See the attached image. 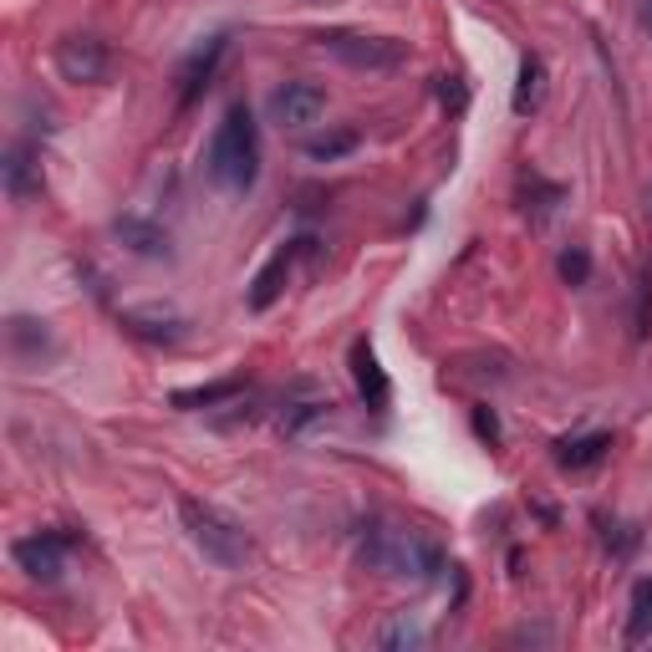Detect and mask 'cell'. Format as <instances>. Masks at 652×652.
<instances>
[{"mask_svg":"<svg viewBox=\"0 0 652 652\" xmlns=\"http://www.w3.org/2000/svg\"><path fill=\"white\" fill-rule=\"evenodd\" d=\"M556 270H561V280H566V286H586V276H592V255L581 250V245H571V250H561Z\"/></svg>","mask_w":652,"mask_h":652,"instance_id":"20","label":"cell"},{"mask_svg":"<svg viewBox=\"0 0 652 652\" xmlns=\"http://www.w3.org/2000/svg\"><path fill=\"white\" fill-rule=\"evenodd\" d=\"M122 326H134L138 337H148V342H179L184 337V316L179 312H158V306L122 312Z\"/></svg>","mask_w":652,"mask_h":652,"instance_id":"13","label":"cell"},{"mask_svg":"<svg viewBox=\"0 0 652 652\" xmlns=\"http://www.w3.org/2000/svg\"><path fill=\"white\" fill-rule=\"evenodd\" d=\"M652 622V581H638V592H632V638H642Z\"/></svg>","mask_w":652,"mask_h":652,"instance_id":"22","label":"cell"},{"mask_svg":"<svg viewBox=\"0 0 652 652\" xmlns=\"http://www.w3.org/2000/svg\"><path fill=\"white\" fill-rule=\"evenodd\" d=\"M312 240H290L280 245L276 255H270L266 266H260V276L250 280V312H270V306L286 296V280H290V266H296V255L306 250Z\"/></svg>","mask_w":652,"mask_h":652,"instance_id":"9","label":"cell"},{"mask_svg":"<svg viewBox=\"0 0 652 652\" xmlns=\"http://www.w3.org/2000/svg\"><path fill=\"white\" fill-rule=\"evenodd\" d=\"M612 448V434H581V438H561L556 444V464L561 470H586V464H596Z\"/></svg>","mask_w":652,"mask_h":652,"instance_id":"16","label":"cell"},{"mask_svg":"<svg viewBox=\"0 0 652 652\" xmlns=\"http://www.w3.org/2000/svg\"><path fill=\"white\" fill-rule=\"evenodd\" d=\"M6 194H11L16 205H26L31 194H41V164L31 158V144H16L6 154Z\"/></svg>","mask_w":652,"mask_h":652,"instance_id":"12","label":"cell"},{"mask_svg":"<svg viewBox=\"0 0 652 652\" xmlns=\"http://www.w3.org/2000/svg\"><path fill=\"white\" fill-rule=\"evenodd\" d=\"M118 235L134 245L138 255H169V230H158V225H144V219H118Z\"/></svg>","mask_w":652,"mask_h":652,"instance_id":"18","label":"cell"},{"mask_svg":"<svg viewBox=\"0 0 652 652\" xmlns=\"http://www.w3.org/2000/svg\"><path fill=\"white\" fill-rule=\"evenodd\" d=\"M205 169L225 194H245L255 184V174H260V134H255V118L245 102H235L219 118L215 138H209V154H205Z\"/></svg>","mask_w":652,"mask_h":652,"instance_id":"1","label":"cell"},{"mask_svg":"<svg viewBox=\"0 0 652 652\" xmlns=\"http://www.w3.org/2000/svg\"><path fill=\"white\" fill-rule=\"evenodd\" d=\"M428 642V632H423V622L413 612H393L377 628V648H387V652H408V648H423Z\"/></svg>","mask_w":652,"mask_h":652,"instance_id":"15","label":"cell"},{"mask_svg":"<svg viewBox=\"0 0 652 652\" xmlns=\"http://www.w3.org/2000/svg\"><path fill=\"white\" fill-rule=\"evenodd\" d=\"M438 102H444L448 112H464V108H470V92H464L460 77H438Z\"/></svg>","mask_w":652,"mask_h":652,"instance_id":"23","label":"cell"},{"mask_svg":"<svg viewBox=\"0 0 652 652\" xmlns=\"http://www.w3.org/2000/svg\"><path fill=\"white\" fill-rule=\"evenodd\" d=\"M638 21H642V31L652 37V0H638Z\"/></svg>","mask_w":652,"mask_h":652,"instance_id":"25","label":"cell"},{"mask_svg":"<svg viewBox=\"0 0 652 652\" xmlns=\"http://www.w3.org/2000/svg\"><path fill=\"white\" fill-rule=\"evenodd\" d=\"M179 520H184V531H189L194 551L205 561H215V566H225V571L250 561V535H245V525L235 515L205 505V500H179Z\"/></svg>","mask_w":652,"mask_h":652,"instance_id":"3","label":"cell"},{"mask_svg":"<svg viewBox=\"0 0 652 652\" xmlns=\"http://www.w3.org/2000/svg\"><path fill=\"white\" fill-rule=\"evenodd\" d=\"M357 556L373 571H383V576H413V581L434 576L438 561H444L438 545L423 531H408V525H367Z\"/></svg>","mask_w":652,"mask_h":652,"instance_id":"2","label":"cell"},{"mask_svg":"<svg viewBox=\"0 0 652 652\" xmlns=\"http://www.w3.org/2000/svg\"><path fill=\"white\" fill-rule=\"evenodd\" d=\"M474 434H480V438H490V444H495V438H500V423H495V413H474Z\"/></svg>","mask_w":652,"mask_h":652,"instance_id":"24","label":"cell"},{"mask_svg":"<svg viewBox=\"0 0 652 652\" xmlns=\"http://www.w3.org/2000/svg\"><path fill=\"white\" fill-rule=\"evenodd\" d=\"M57 72L77 87H92L108 77V47L97 37H67L57 41Z\"/></svg>","mask_w":652,"mask_h":652,"instance_id":"6","label":"cell"},{"mask_svg":"<svg viewBox=\"0 0 652 652\" xmlns=\"http://www.w3.org/2000/svg\"><path fill=\"white\" fill-rule=\"evenodd\" d=\"M326 413V403H290L286 413H280V434H302L306 423H316Z\"/></svg>","mask_w":652,"mask_h":652,"instance_id":"21","label":"cell"},{"mask_svg":"<svg viewBox=\"0 0 652 652\" xmlns=\"http://www.w3.org/2000/svg\"><path fill=\"white\" fill-rule=\"evenodd\" d=\"M541 102H545V61L541 57H525V61H520V82H515L510 108H515L520 118H531V112H541Z\"/></svg>","mask_w":652,"mask_h":652,"instance_id":"14","label":"cell"},{"mask_svg":"<svg viewBox=\"0 0 652 652\" xmlns=\"http://www.w3.org/2000/svg\"><path fill=\"white\" fill-rule=\"evenodd\" d=\"M16 566L26 571L31 581H41V586H57L61 571H67V541L51 531H37V535H21V541L11 545Z\"/></svg>","mask_w":652,"mask_h":652,"instance_id":"5","label":"cell"},{"mask_svg":"<svg viewBox=\"0 0 652 652\" xmlns=\"http://www.w3.org/2000/svg\"><path fill=\"white\" fill-rule=\"evenodd\" d=\"M322 112H326V87H316V82H286L270 92V118L280 128H306Z\"/></svg>","mask_w":652,"mask_h":652,"instance_id":"7","label":"cell"},{"mask_svg":"<svg viewBox=\"0 0 652 652\" xmlns=\"http://www.w3.org/2000/svg\"><path fill=\"white\" fill-rule=\"evenodd\" d=\"M352 377H357V393L367 398V408H387V373L377 363V352L367 342H352Z\"/></svg>","mask_w":652,"mask_h":652,"instance_id":"11","label":"cell"},{"mask_svg":"<svg viewBox=\"0 0 652 652\" xmlns=\"http://www.w3.org/2000/svg\"><path fill=\"white\" fill-rule=\"evenodd\" d=\"M6 347H11L16 363L41 367L47 357H57V332L47 322H37V316H11L6 322Z\"/></svg>","mask_w":652,"mask_h":652,"instance_id":"8","label":"cell"},{"mask_svg":"<svg viewBox=\"0 0 652 652\" xmlns=\"http://www.w3.org/2000/svg\"><path fill=\"white\" fill-rule=\"evenodd\" d=\"M240 377H225V383H209V387H179L174 393V408H209V403H225L240 393Z\"/></svg>","mask_w":652,"mask_h":652,"instance_id":"19","label":"cell"},{"mask_svg":"<svg viewBox=\"0 0 652 652\" xmlns=\"http://www.w3.org/2000/svg\"><path fill=\"white\" fill-rule=\"evenodd\" d=\"M225 47H230V37H209V41H199V47L184 57V67H179V102H194V97L205 92L209 77H215V67H219V57H225Z\"/></svg>","mask_w":652,"mask_h":652,"instance_id":"10","label":"cell"},{"mask_svg":"<svg viewBox=\"0 0 652 652\" xmlns=\"http://www.w3.org/2000/svg\"><path fill=\"white\" fill-rule=\"evenodd\" d=\"M322 51H332V57L342 61V67H352V72H398L403 61H408V41L398 37H352V31H326Z\"/></svg>","mask_w":652,"mask_h":652,"instance_id":"4","label":"cell"},{"mask_svg":"<svg viewBox=\"0 0 652 652\" xmlns=\"http://www.w3.org/2000/svg\"><path fill=\"white\" fill-rule=\"evenodd\" d=\"M363 144L357 138V128H332V134H316V138H306V158H316V164H332V158H347L352 148Z\"/></svg>","mask_w":652,"mask_h":652,"instance_id":"17","label":"cell"}]
</instances>
